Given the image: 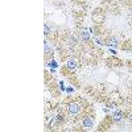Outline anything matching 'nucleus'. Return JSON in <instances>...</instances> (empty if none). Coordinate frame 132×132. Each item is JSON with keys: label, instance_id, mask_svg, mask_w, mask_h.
Wrapping results in <instances>:
<instances>
[{"label": "nucleus", "instance_id": "obj_1", "mask_svg": "<svg viewBox=\"0 0 132 132\" xmlns=\"http://www.w3.org/2000/svg\"><path fill=\"white\" fill-rule=\"evenodd\" d=\"M67 110H69V112H70L71 115H77L79 112V110H81V107H79V104L78 103H69V106H67Z\"/></svg>", "mask_w": 132, "mask_h": 132}, {"label": "nucleus", "instance_id": "obj_2", "mask_svg": "<svg viewBox=\"0 0 132 132\" xmlns=\"http://www.w3.org/2000/svg\"><path fill=\"white\" fill-rule=\"evenodd\" d=\"M82 124H83V127L85 128H92L94 127V119L90 118V116H85L83 120H82Z\"/></svg>", "mask_w": 132, "mask_h": 132}, {"label": "nucleus", "instance_id": "obj_3", "mask_svg": "<svg viewBox=\"0 0 132 132\" xmlns=\"http://www.w3.org/2000/svg\"><path fill=\"white\" fill-rule=\"evenodd\" d=\"M75 45H77V40L73 36H69L67 38H66V46H67L69 49H73Z\"/></svg>", "mask_w": 132, "mask_h": 132}, {"label": "nucleus", "instance_id": "obj_4", "mask_svg": "<svg viewBox=\"0 0 132 132\" xmlns=\"http://www.w3.org/2000/svg\"><path fill=\"white\" fill-rule=\"evenodd\" d=\"M66 66H67V69H70V70H75L77 67V62L74 58H69L67 62H66Z\"/></svg>", "mask_w": 132, "mask_h": 132}, {"label": "nucleus", "instance_id": "obj_5", "mask_svg": "<svg viewBox=\"0 0 132 132\" xmlns=\"http://www.w3.org/2000/svg\"><path fill=\"white\" fill-rule=\"evenodd\" d=\"M123 118V114H122V111H115L114 112V119L116 120V122H119V120H122Z\"/></svg>", "mask_w": 132, "mask_h": 132}, {"label": "nucleus", "instance_id": "obj_6", "mask_svg": "<svg viewBox=\"0 0 132 132\" xmlns=\"http://www.w3.org/2000/svg\"><path fill=\"white\" fill-rule=\"evenodd\" d=\"M79 36H81V38H82L83 41H88V38H90V34H88L87 32H85V30L79 33Z\"/></svg>", "mask_w": 132, "mask_h": 132}, {"label": "nucleus", "instance_id": "obj_7", "mask_svg": "<svg viewBox=\"0 0 132 132\" xmlns=\"http://www.w3.org/2000/svg\"><path fill=\"white\" fill-rule=\"evenodd\" d=\"M107 44L108 45H116V38H108Z\"/></svg>", "mask_w": 132, "mask_h": 132}, {"label": "nucleus", "instance_id": "obj_8", "mask_svg": "<svg viewBox=\"0 0 132 132\" xmlns=\"http://www.w3.org/2000/svg\"><path fill=\"white\" fill-rule=\"evenodd\" d=\"M45 53H46V54H50V53H52V48H49L48 42H45Z\"/></svg>", "mask_w": 132, "mask_h": 132}, {"label": "nucleus", "instance_id": "obj_9", "mask_svg": "<svg viewBox=\"0 0 132 132\" xmlns=\"http://www.w3.org/2000/svg\"><path fill=\"white\" fill-rule=\"evenodd\" d=\"M44 33H45V34H49V33H50V29H49V26H48V25H45V26H44Z\"/></svg>", "mask_w": 132, "mask_h": 132}]
</instances>
